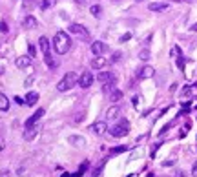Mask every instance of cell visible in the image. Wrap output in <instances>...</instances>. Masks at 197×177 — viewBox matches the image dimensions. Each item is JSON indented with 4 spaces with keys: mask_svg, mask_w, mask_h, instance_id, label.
I'll list each match as a JSON object with an SVG mask.
<instances>
[{
    "mask_svg": "<svg viewBox=\"0 0 197 177\" xmlns=\"http://www.w3.org/2000/svg\"><path fill=\"white\" fill-rule=\"evenodd\" d=\"M53 48L58 55H66L71 48V38L66 31H57L55 33V38H53Z\"/></svg>",
    "mask_w": 197,
    "mask_h": 177,
    "instance_id": "cell-1",
    "label": "cell"
},
{
    "mask_svg": "<svg viewBox=\"0 0 197 177\" xmlns=\"http://www.w3.org/2000/svg\"><path fill=\"white\" fill-rule=\"evenodd\" d=\"M38 46H40V51H42V55H44L46 64H47L49 68H55V66H57V62H55V60H53V57H51V44H49L47 37H40Z\"/></svg>",
    "mask_w": 197,
    "mask_h": 177,
    "instance_id": "cell-2",
    "label": "cell"
},
{
    "mask_svg": "<svg viewBox=\"0 0 197 177\" xmlns=\"http://www.w3.org/2000/svg\"><path fill=\"white\" fill-rule=\"evenodd\" d=\"M75 84H77V75H75L73 71H69V73H66V75L57 82V90H58V91H68V90H71Z\"/></svg>",
    "mask_w": 197,
    "mask_h": 177,
    "instance_id": "cell-3",
    "label": "cell"
},
{
    "mask_svg": "<svg viewBox=\"0 0 197 177\" xmlns=\"http://www.w3.org/2000/svg\"><path fill=\"white\" fill-rule=\"evenodd\" d=\"M128 133H130V122H128V121H121V122H117V124L110 130V135H111V137H117V139L126 137Z\"/></svg>",
    "mask_w": 197,
    "mask_h": 177,
    "instance_id": "cell-4",
    "label": "cell"
},
{
    "mask_svg": "<svg viewBox=\"0 0 197 177\" xmlns=\"http://www.w3.org/2000/svg\"><path fill=\"white\" fill-rule=\"evenodd\" d=\"M91 84H93V75H91V71H84V73L79 77V86H80L82 90H88V88H91Z\"/></svg>",
    "mask_w": 197,
    "mask_h": 177,
    "instance_id": "cell-5",
    "label": "cell"
},
{
    "mask_svg": "<svg viewBox=\"0 0 197 177\" xmlns=\"http://www.w3.org/2000/svg\"><path fill=\"white\" fill-rule=\"evenodd\" d=\"M97 80H99L100 84H108V82L113 84V82L117 80V77H115V73H111V71H99Z\"/></svg>",
    "mask_w": 197,
    "mask_h": 177,
    "instance_id": "cell-6",
    "label": "cell"
},
{
    "mask_svg": "<svg viewBox=\"0 0 197 177\" xmlns=\"http://www.w3.org/2000/svg\"><path fill=\"white\" fill-rule=\"evenodd\" d=\"M69 33H75V35H79V37H82V38H90L88 29H86L84 26H80V24H71V26H69Z\"/></svg>",
    "mask_w": 197,
    "mask_h": 177,
    "instance_id": "cell-7",
    "label": "cell"
},
{
    "mask_svg": "<svg viewBox=\"0 0 197 177\" xmlns=\"http://www.w3.org/2000/svg\"><path fill=\"white\" fill-rule=\"evenodd\" d=\"M153 75H155V69L152 66H142V68L137 69V77L139 79H152Z\"/></svg>",
    "mask_w": 197,
    "mask_h": 177,
    "instance_id": "cell-8",
    "label": "cell"
},
{
    "mask_svg": "<svg viewBox=\"0 0 197 177\" xmlns=\"http://www.w3.org/2000/svg\"><path fill=\"white\" fill-rule=\"evenodd\" d=\"M44 113H46V112H44L42 108H40V110H37V112H35V113H33V115H31V117L26 121V128H31V126H35V124H37V122H38V121L44 117Z\"/></svg>",
    "mask_w": 197,
    "mask_h": 177,
    "instance_id": "cell-9",
    "label": "cell"
},
{
    "mask_svg": "<svg viewBox=\"0 0 197 177\" xmlns=\"http://www.w3.org/2000/svg\"><path fill=\"white\" fill-rule=\"evenodd\" d=\"M106 49H108V46H106L104 42H100V40H97V42H93V44H91V53H93L95 57L102 55Z\"/></svg>",
    "mask_w": 197,
    "mask_h": 177,
    "instance_id": "cell-10",
    "label": "cell"
},
{
    "mask_svg": "<svg viewBox=\"0 0 197 177\" xmlns=\"http://www.w3.org/2000/svg\"><path fill=\"white\" fill-rule=\"evenodd\" d=\"M22 26H24L26 29H35V27H38V20H37L33 15H27V16L22 20Z\"/></svg>",
    "mask_w": 197,
    "mask_h": 177,
    "instance_id": "cell-11",
    "label": "cell"
},
{
    "mask_svg": "<svg viewBox=\"0 0 197 177\" xmlns=\"http://www.w3.org/2000/svg\"><path fill=\"white\" fill-rule=\"evenodd\" d=\"M106 130H108L106 121H97V122H93V124H91V132H95V133H99V135L106 133Z\"/></svg>",
    "mask_w": 197,
    "mask_h": 177,
    "instance_id": "cell-12",
    "label": "cell"
},
{
    "mask_svg": "<svg viewBox=\"0 0 197 177\" xmlns=\"http://www.w3.org/2000/svg\"><path fill=\"white\" fill-rule=\"evenodd\" d=\"M106 64H108V60H106L102 55H99V57H95V58L91 60V68H93V69H102Z\"/></svg>",
    "mask_w": 197,
    "mask_h": 177,
    "instance_id": "cell-13",
    "label": "cell"
},
{
    "mask_svg": "<svg viewBox=\"0 0 197 177\" xmlns=\"http://www.w3.org/2000/svg\"><path fill=\"white\" fill-rule=\"evenodd\" d=\"M38 126L35 124V126H31V128H26V132H24V139L26 141H33L35 137H37V133H38Z\"/></svg>",
    "mask_w": 197,
    "mask_h": 177,
    "instance_id": "cell-14",
    "label": "cell"
},
{
    "mask_svg": "<svg viewBox=\"0 0 197 177\" xmlns=\"http://www.w3.org/2000/svg\"><path fill=\"white\" fill-rule=\"evenodd\" d=\"M148 9L150 11H166L168 4H164V2H152V4H148Z\"/></svg>",
    "mask_w": 197,
    "mask_h": 177,
    "instance_id": "cell-15",
    "label": "cell"
},
{
    "mask_svg": "<svg viewBox=\"0 0 197 177\" xmlns=\"http://www.w3.org/2000/svg\"><path fill=\"white\" fill-rule=\"evenodd\" d=\"M15 64H16V68L26 69V68H29V64H31V57H18Z\"/></svg>",
    "mask_w": 197,
    "mask_h": 177,
    "instance_id": "cell-16",
    "label": "cell"
},
{
    "mask_svg": "<svg viewBox=\"0 0 197 177\" xmlns=\"http://www.w3.org/2000/svg\"><path fill=\"white\" fill-rule=\"evenodd\" d=\"M37 101H38V93H37V91H29V93L26 95V104H27V106H35Z\"/></svg>",
    "mask_w": 197,
    "mask_h": 177,
    "instance_id": "cell-17",
    "label": "cell"
},
{
    "mask_svg": "<svg viewBox=\"0 0 197 177\" xmlns=\"http://www.w3.org/2000/svg\"><path fill=\"white\" fill-rule=\"evenodd\" d=\"M68 143L73 144V146H82V144H86V139L84 137H79V135H69Z\"/></svg>",
    "mask_w": 197,
    "mask_h": 177,
    "instance_id": "cell-18",
    "label": "cell"
},
{
    "mask_svg": "<svg viewBox=\"0 0 197 177\" xmlns=\"http://www.w3.org/2000/svg\"><path fill=\"white\" fill-rule=\"evenodd\" d=\"M119 113H121V108H119V106H111V108H108V112H106V119H117Z\"/></svg>",
    "mask_w": 197,
    "mask_h": 177,
    "instance_id": "cell-19",
    "label": "cell"
},
{
    "mask_svg": "<svg viewBox=\"0 0 197 177\" xmlns=\"http://www.w3.org/2000/svg\"><path fill=\"white\" fill-rule=\"evenodd\" d=\"M110 99H111L113 102H119V101L122 99V91H121V90H117V88H113V90H111V93H110Z\"/></svg>",
    "mask_w": 197,
    "mask_h": 177,
    "instance_id": "cell-20",
    "label": "cell"
},
{
    "mask_svg": "<svg viewBox=\"0 0 197 177\" xmlns=\"http://www.w3.org/2000/svg\"><path fill=\"white\" fill-rule=\"evenodd\" d=\"M5 110H9V99L4 93H0V112H5Z\"/></svg>",
    "mask_w": 197,
    "mask_h": 177,
    "instance_id": "cell-21",
    "label": "cell"
},
{
    "mask_svg": "<svg viewBox=\"0 0 197 177\" xmlns=\"http://www.w3.org/2000/svg\"><path fill=\"white\" fill-rule=\"evenodd\" d=\"M88 168H90V163L86 161V163H84V165H82V166L79 168V172H77V174H73L71 177H80V175H84V174L88 172Z\"/></svg>",
    "mask_w": 197,
    "mask_h": 177,
    "instance_id": "cell-22",
    "label": "cell"
},
{
    "mask_svg": "<svg viewBox=\"0 0 197 177\" xmlns=\"http://www.w3.org/2000/svg\"><path fill=\"white\" fill-rule=\"evenodd\" d=\"M55 2H57V0H42V2H40V9L46 11V9H49V7H53Z\"/></svg>",
    "mask_w": 197,
    "mask_h": 177,
    "instance_id": "cell-23",
    "label": "cell"
},
{
    "mask_svg": "<svg viewBox=\"0 0 197 177\" xmlns=\"http://www.w3.org/2000/svg\"><path fill=\"white\" fill-rule=\"evenodd\" d=\"M90 13H91L93 16H100V13H102V7L95 4V5H91V7H90Z\"/></svg>",
    "mask_w": 197,
    "mask_h": 177,
    "instance_id": "cell-24",
    "label": "cell"
},
{
    "mask_svg": "<svg viewBox=\"0 0 197 177\" xmlns=\"http://www.w3.org/2000/svg\"><path fill=\"white\" fill-rule=\"evenodd\" d=\"M22 5H24V9H26V11H31V9L37 5V0H24V4H22Z\"/></svg>",
    "mask_w": 197,
    "mask_h": 177,
    "instance_id": "cell-25",
    "label": "cell"
},
{
    "mask_svg": "<svg viewBox=\"0 0 197 177\" xmlns=\"http://www.w3.org/2000/svg\"><path fill=\"white\" fill-rule=\"evenodd\" d=\"M139 58L141 60H148L150 58V49H141L139 51Z\"/></svg>",
    "mask_w": 197,
    "mask_h": 177,
    "instance_id": "cell-26",
    "label": "cell"
},
{
    "mask_svg": "<svg viewBox=\"0 0 197 177\" xmlns=\"http://www.w3.org/2000/svg\"><path fill=\"white\" fill-rule=\"evenodd\" d=\"M126 150H128V146H117V148H113V150H111V154H113V155H117V154H122V152H126Z\"/></svg>",
    "mask_w": 197,
    "mask_h": 177,
    "instance_id": "cell-27",
    "label": "cell"
},
{
    "mask_svg": "<svg viewBox=\"0 0 197 177\" xmlns=\"http://www.w3.org/2000/svg\"><path fill=\"white\" fill-rule=\"evenodd\" d=\"M35 55H37V49H35L33 44H29L27 46V57H35Z\"/></svg>",
    "mask_w": 197,
    "mask_h": 177,
    "instance_id": "cell-28",
    "label": "cell"
},
{
    "mask_svg": "<svg viewBox=\"0 0 197 177\" xmlns=\"http://www.w3.org/2000/svg\"><path fill=\"white\" fill-rule=\"evenodd\" d=\"M121 57H122V53H121V51H115V53H113V57H111V62H119V60H121Z\"/></svg>",
    "mask_w": 197,
    "mask_h": 177,
    "instance_id": "cell-29",
    "label": "cell"
},
{
    "mask_svg": "<svg viewBox=\"0 0 197 177\" xmlns=\"http://www.w3.org/2000/svg\"><path fill=\"white\" fill-rule=\"evenodd\" d=\"M177 58V66H179V69H185V58L179 55V57H175Z\"/></svg>",
    "mask_w": 197,
    "mask_h": 177,
    "instance_id": "cell-30",
    "label": "cell"
},
{
    "mask_svg": "<svg viewBox=\"0 0 197 177\" xmlns=\"http://www.w3.org/2000/svg\"><path fill=\"white\" fill-rule=\"evenodd\" d=\"M132 38V33H124L122 37H121V42H126V40H130Z\"/></svg>",
    "mask_w": 197,
    "mask_h": 177,
    "instance_id": "cell-31",
    "label": "cell"
},
{
    "mask_svg": "<svg viewBox=\"0 0 197 177\" xmlns=\"http://www.w3.org/2000/svg\"><path fill=\"white\" fill-rule=\"evenodd\" d=\"M181 93L186 97V95H190V93H192V88H190V86H186V88H183V91H181Z\"/></svg>",
    "mask_w": 197,
    "mask_h": 177,
    "instance_id": "cell-32",
    "label": "cell"
},
{
    "mask_svg": "<svg viewBox=\"0 0 197 177\" xmlns=\"http://www.w3.org/2000/svg\"><path fill=\"white\" fill-rule=\"evenodd\" d=\"M192 175L197 177V161L194 163V166H192Z\"/></svg>",
    "mask_w": 197,
    "mask_h": 177,
    "instance_id": "cell-33",
    "label": "cell"
},
{
    "mask_svg": "<svg viewBox=\"0 0 197 177\" xmlns=\"http://www.w3.org/2000/svg\"><path fill=\"white\" fill-rule=\"evenodd\" d=\"M0 31H4V33H5V31H7V26H5V24H4V22H2V24H0Z\"/></svg>",
    "mask_w": 197,
    "mask_h": 177,
    "instance_id": "cell-34",
    "label": "cell"
},
{
    "mask_svg": "<svg viewBox=\"0 0 197 177\" xmlns=\"http://www.w3.org/2000/svg\"><path fill=\"white\" fill-rule=\"evenodd\" d=\"M175 177H186V174H183V172H179V174H175Z\"/></svg>",
    "mask_w": 197,
    "mask_h": 177,
    "instance_id": "cell-35",
    "label": "cell"
},
{
    "mask_svg": "<svg viewBox=\"0 0 197 177\" xmlns=\"http://www.w3.org/2000/svg\"><path fill=\"white\" fill-rule=\"evenodd\" d=\"M192 31H197V22L194 24V26H192Z\"/></svg>",
    "mask_w": 197,
    "mask_h": 177,
    "instance_id": "cell-36",
    "label": "cell"
},
{
    "mask_svg": "<svg viewBox=\"0 0 197 177\" xmlns=\"http://www.w3.org/2000/svg\"><path fill=\"white\" fill-rule=\"evenodd\" d=\"M75 2H77V4H82V2H84V0H75Z\"/></svg>",
    "mask_w": 197,
    "mask_h": 177,
    "instance_id": "cell-37",
    "label": "cell"
},
{
    "mask_svg": "<svg viewBox=\"0 0 197 177\" xmlns=\"http://www.w3.org/2000/svg\"><path fill=\"white\" fill-rule=\"evenodd\" d=\"M172 2H177V4H179V2H183V0H172Z\"/></svg>",
    "mask_w": 197,
    "mask_h": 177,
    "instance_id": "cell-38",
    "label": "cell"
},
{
    "mask_svg": "<svg viewBox=\"0 0 197 177\" xmlns=\"http://www.w3.org/2000/svg\"><path fill=\"white\" fill-rule=\"evenodd\" d=\"M0 73H2V69H0Z\"/></svg>",
    "mask_w": 197,
    "mask_h": 177,
    "instance_id": "cell-39",
    "label": "cell"
},
{
    "mask_svg": "<svg viewBox=\"0 0 197 177\" xmlns=\"http://www.w3.org/2000/svg\"><path fill=\"white\" fill-rule=\"evenodd\" d=\"M115 2H119V0H115Z\"/></svg>",
    "mask_w": 197,
    "mask_h": 177,
    "instance_id": "cell-40",
    "label": "cell"
}]
</instances>
